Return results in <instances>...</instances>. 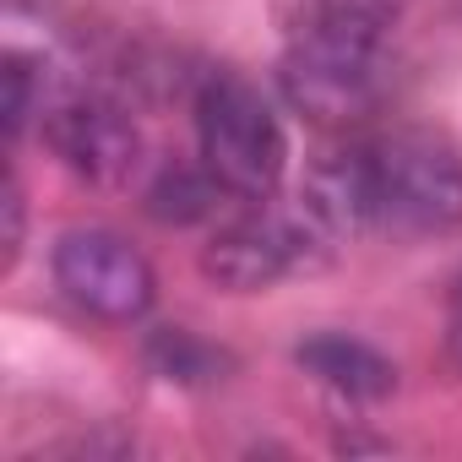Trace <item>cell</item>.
Masks as SVG:
<instances>
[{"label": "cell", "mask_w": 462, "mask_h": 462, "mask_svg": "<svg viewBox=\"0 0 462 462\" xmlns=\"http://www.w3.org/2000/svg\"><path fill=\"white\" fill-rule=\"evenodd\" d=\"M327 245L316 240V228L300 217V207H262L251 201L245 212L217 217V228L201 245V278L217 283L223 294H262L278 289L283 278L316 267Z\"/></svg>", "instance_id": "cell-4"}, {"label": "cell", "mask_w": 462, "mask_h": 462, "mask_svg": "<svg viewBox=\"0 0 462 462\" xmlns=\"http://www.w3.org/2000/svg\"><path fill=\"white\" fill-rule=\"evenodd\" d=\"M142 354H147V370L169 386H217L235 370V359L223 348H212L207 337H196L190 327H152Z\"/></svg>", "instance_id": "cell-10"}, {"label": "cell", "mask_w": 462, "mask_h": 462, "mask_svg": "<svg viewBox=\"0 0 462 462\" xmlns=\"http://www.w3.org/2000/svg\"><path fill=\"white\" fill-rule=\"evenodd\" d=\"M397 17L402 0H300L278 60L289 109L327 131L365 125L392 98Z\"/></svg>", "instance_id": "cell-1"}, {"label": "cell", "mask_w": 462, "mask_h": 462, "mask_svg": "<svg viewBox=\"0 0 462 462\" xmlns=\"http://www.w3.org/2000/svg\"><path fill=\"white\" fill-rule=\"evenodd\" d=\"M55 283L60 294L98 316V321H115V327H131L152 310L158 300V278H152V262L104 223H82V228H66L55 240Z\"/></svg>", "instance_id": "cell-5"}, {"label": "cell", "mask_w": 462, "mask_h": 462, "mask_svg": "<svg viewBox=\"0 0 462 462\" xmlns=\"http://www.w3.org/2000/svg\"><path fill=\"white\" fill-rule=\"evenodd\" d=\"M228 201H240L207 163H163L147 190H142V212L163 228H190V223H217Z\"/></svg>", "instance_id": "cell-9"}, {"label": "cell", "mask_w": 462, "mask_h": 462, "mask_svg": "<svg viewBox=\"0 0 462 462\" xmlns=\"http://www.w3.org/2000/svg\"><path fill=\"white\" fill-rule=\"evenodd\" d=\"M55 457H131L136 440L131 435H77V440H60L50 446Z\"/></svg>", "instance_id": "cell-13"}, {"label": "cell", "mask_w": 462, "mask_h": 462, "mask_svg": "<svg viewBox=\"0 0 462 462\" xmlns=\"http://www.w3.org/2000/svg\"><path fill=\"white\" fill-rule=\"evenodd\" d=\"M39 125L50 152L98 190H115L142 169V131L125 98L109 88H60Z\"/></svg>", "instance_id": "cell-6"}, {"label": "cell", "mask_w": 462, "mask_h": 462, "mask_svg": "<svg viewBox=\"0 0 462 462\" xmlns=\"http://www.w3.org/2000/svg\"><path fill=\"white\" fill-rule=\"evenodd\" d=\"M294 359L310 381H321L327 392H337L348 402H375V397L397 392V365L375 343L348 337V332H316L294 348Z\"/></svg>", "instance_id": "cell-8"}, {"label": "cell", "mask_w": 462, "mask_h": 462, "mask_svg": "<svg viewBox=\"0 0 462 462\" xmlns=\"http://www.w3.org/2000/svg\"><path fill=\"white\" fill-rule=\"evenodd\" d=\"M60 93V82L50 77V60H33L23 50L6 55V136L23 142L33 120H44L50 98Z\"/></svg>", "instance_id": "cell-11"}, {"label": "cell", "mask_w": 462, "mask_h": 462, "mask_svg": "<svg viewBox=\"0 0 462 462\" xmlns=\"http://www.w3.org/2000/svg\"><path fill=\"white\" fill-rule=\"evenodd\" d=\"M300 217L316 228V240L327 251L359 240L375 228V207H370V169H365V142H343L327 147L300 185Z\"/></svg>", "instance_id": "cell-7"}, {"label": "cell", "mask_w": 462, "mask_h": 462, "mask_svg": "<svg viewBox=\"0 0 462 462\" xmlns=\"http://www.w3.org/2000/svg\"><path fill=\"white\" fill-rule=\"evenodd\" d=\"M201 163L240 201H267L289 169V136L256 82L240 71H201L190 82Z\"/></svg>", "instance_id": "cell-2"}, {"label": "cell", "mask_w": 462, "mask_h": 462, "mask_svg": "<svg viewBox=\"0 0 462 462\" xmlns=\"http://www.w3.org/2000/svg\"><path fill=\"white\" fill-rule=\"evenodd\" d=\"M23 223H28V196H23V180L12 169V180H6V273L23 256Z\"/></svg>", "instance_id": "cell-12"}, {"label": "cell", "mask_w": 462, "mask_h": 462, "mask_svg": "<svg viewBox=\"0 0 462 462\" xmlns=\"http://www.w3.org/2000/svg\"><path fill=\"white\" fill-rule=\"evenodd\" d=\"M370 169V207L386 235H451L462 228V158L430 131L359 136Z\"/></svg>", "instance_id": "cell-3"}, {"label": "cell", "mask_w": 462, "mask_h": 462, "mask_svg": "<svg viewBox=\"0 0 462 462\" xmlns=\"http://www.w3.org/2000/svg\"><path fill=\"white\" fill-rule=\"evenodd\" d=\"M451 348L462 354V283H457V294H451Z\"/></svg>", "instance_id": "cell-14"}]
</instances>
